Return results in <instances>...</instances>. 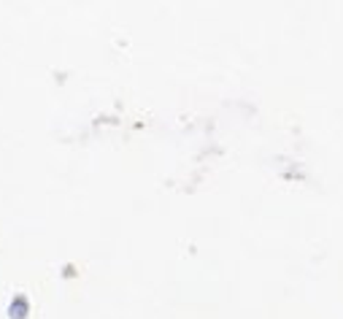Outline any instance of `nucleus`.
I'll list each match as a JSON object with an SVG mask.
<instances>
[{
  "instance_id": "nucleus-1",
  "label": "nucleus",
  "mask_w": 343,
  "mask_h": 319,
  "mask_svg": "<svg viewBox=\"0 0 343 319\" xmlns=\"http://www.w3.org/2000/svg\"><path fill=\"white\" fill-rule=\"evenodd\" d=\"M24 311H27V303H24L22 298H19L16 303H11V319H22Z\"/></svg>"
}]
</instances>
